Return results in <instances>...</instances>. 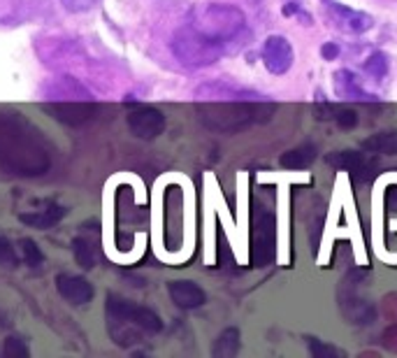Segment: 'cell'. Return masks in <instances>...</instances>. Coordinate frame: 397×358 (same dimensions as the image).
Instances as JSON below:
<instances>
[{
  "label": "cell",
  "mask_w": 397,
  "mask_h": 358,
  "mask_svg": "<svg viewBox=\"0 0 397 358\" xmlns=\"http://www.w3.org/2000/svg\"><path fill=\"white\" fill-rule=\"evenodd\" d=\"M247 35V16L237 7L212 3L193 10L177 28L172 52L189 68H205L237 52Z\"/></svg>",
  "instance_id": "1"
},
{
  "label": "cell",
  "mask_w": 397,
  "mask_h": 358,
  "mask_svg": "<svg viewBox=\"0 0 397 358\" xmlns=\"http://www.w3.org/2000/svg\"><path fill=\"white\" fill-rule=\"evenodd\" d=\"M0 168L19 177H40L52 168V147L23 114H0Z\"/></svg>",
  "instance_id": "2"
},
{
  "label": "cell",
  "mask_w": 397,
  "mask_h": 358,
  "mask_svg": "<svg viewBox=\"0 0 397 358\" xmlns=\"http://www.w3.org/2000/svg\"><path fill=\"white\" fill-rule=\"evenodd\" d=\"M200 121L209 130L218 133H240L251 128L253 123L269 121L274 114V103L258 101L244 94L240 101L237 98H228V101H205L196 105Z\"/></svg>",
  "instance_id": "3"
},
{
  "label": "cell",
  "mask_w": 397,
  "mask_h": 358,
  "mask_svg": "<svg viewBox=\"0 0 397 358\" xmlns=\"http://www.w3.org/2000/svg\"><path fill=\"white\" fill-rule=\"evenodd\" d=\"M107 319H119V321H128L133 326H138L140 330H145L147 335H154V332L163 330V321H160V316L149 310V307H142V305H135L130 301H125L121 296H107Z\"/></svg>",
  "instance_id": "4"
},
{
  "label": "cell",
  "mask_w": 397,
  "mask_h": 358,
  "mask_svg": "<svg viewBox=\"0 0 397 358\" xmlns=\"http://www.w3.org/2000/svg\"><path fill=\"white\" fill-rule=\"evenodd\" d=\"M276 247V223L272 210H267L263 205H256L253 212V263L258 268L272 263Z\"/></svg>",
  "instance_id": "5"
},
{
  "label": "cell",
  "mask_w": 397,
  "mask_h": 358,
  "mask_svg": "<svg viewBox=\"0 0 397 358\" xmlns=\"http://www.w3.org/2000/svg\"><path fill=\"white\" fill-rule=\"evenodd\" d=\"M325 163L332 165L337 170H344V172H351L356 179L362 181H369L374 179V174L379 172V161L374 158V154L369 152H330L325 156Z\"/></svg>",
  "instance_id": "6"
},
{
  "label": "cell",
  "mask_w": 397,
  "mask_h": 358,
  "mask_svg": "<svg viewBox=\"0 0 397 358\" xmlns=\"http://www.w3.org/2000/svg\"><path fill=\"white\" fill-rule=\"evenodd\" d=\"M125 121H128L133 135L140 140H154L165 130V114L149 105L133 107L128 116H125Z\"/></svg>",
  "instance_id": "7"
},
{
  "label": "cell",
  "mask_w": 397,
  "mask_h": 358,
  "mask_svg": "<svg viewBox=\"0 0 397 358\" xmlns=\"http://www.w3.org/2000/svg\"><path fill=\"white\" fill-rule=\"evenodd\" d=\"M295 61L293 47L284 35H272L263 45V63L272 74H286Z\"/></svg>",
  "instance_id": "8"
},
{
  "label": "cell",
  "mask_w": 397,
  "mask_h": 358,
  "mask_svg": "<svg viewBox=\"0 0 397 358\" xmlns=\"http://www.w3.org/2000/svg\"><path fill=\"white\" fill-rule=\"evenodd\" d=\"M342 314L349 319L351 323H356V326H369L371 321H374L376 310L371 307L367 301H360L356 296V284H351V281L344 279L342 284Z\"/></svg>",
  "instance_id": "9"
},
{
  "label": "cell",
  "mask_w": 397,
  "mask_h": 358,
  "mask_svg": "<svg viewBox=\"0 0 397 358\" xmlns=\"http://www.w3.org/2000/svg\"><path fill=\"white\" fill-rule=\"evenodd\" d=\"M56 291L72 305H86L96 296V289L91 286V281L79 277V274H58Z\"/></svg>",
  "instance_id": "10"
},
{
  "label": "cell",
  "mask_w": 397,
  "mask_h": 358,
  "mask_svg": "<svg viewBox=\"0 0 397 358\" xmlns=\"http://www.w3.org/2000/svg\"><path fill=\"white\" fill-rule=\"evenodd\" d=\"M328 3V10H330L335 23L344 30L349 33H367L371 26H374V19L367 14V12H358V10H351V7L335 3V0H325Z\"/></svg>",
  "instance_id": "11"
},
{
  "label": "cell",
  "mask_w": 397,
  "mask_h": 358,
  "mask_svg": "<svg viewBox=\"0 0 397 358\" xmlns=\"http://www.w3.org/2000/svg\"><path fill=\"white\" fill-rule=\"evenodd\" d=\"M45 110L54 116L56 121L67 123V126H82L93 119L96 114V105L91 103H49Z\"/></svg>",
  "instance_id": "12"
},
{
  "label": "cell",
  "mask_w": 397,
  "mask_h": 358,
  "mask_svg": "<svg viewBox=\"0 0 397 358\" xmlns=\"http://www.w3.org/2000/svg\"><path fill=\"white\" fill-rule=\"evenodd\" d=\"M167 293H170L172 303L177 307H181V310H198V307H202L207 301L205 291L191 279L170 281V284H167Z\"/></svg>",
  "instance_id": "13"
},
{
  "label": "cell",
  "mask_w": 397,
  "mask_h": 358,
  "mask_svg": "<svg viewBox=\"0 0 397 358\" xmlns=\"http://www.w3.org/2000/svg\"><path fill=\"white\" fill-rule=\"evenodd\" d=\"M335 89H337V96L344 98V101H353V103H362V105L379 103L376 96L367 94V91L360 86L358 77L351 70H340L335 74Z\"/></svg>",
  "instance_id": "14"
},
{
  "label": "cell",
  "mask_w": 397,
  "mask_h": 358,
  "mask_svg": "<svg viewBox=\"0 0 397 358\" xmlns=\"http://www.w3.org/2000/svg\"><path fill=\"white\" fill-rule=\"evenodd\" d=\"M360 149H365L369 154H384V156H397V130H384L374 133V135L365 138L360 142Z\"/></svg>",
  "instance_id": "15"
},
{
  "label": "cell",
  "mask_w": 397,
  "mask_h": 358,
  "mask_svg": "<svg viewBox=\"0 0 397 358\" xmlns=\"http://www.w3.org/2000/svg\"><path fill=\"white\" fill-rule=\"evenodd\" d=\"M316 154H318L316 145L295 147V149H291V152H286L281 158H279V165L286 170H305L316 161Z\"/></svg>",
  "instance_id": "16"
},
{
  "label": "cell",
  "mask_w": 397,
  "mask_h": 358,
  "mask_svg": "<svg viewBox=\"0 0 397 358\" xmlns=\"http://www.w3.org/2000/svg\"><path fill=\"white\" fill-rule=\"evenodd\" d=\"M63 214L65 210L61 205H49L47 210H42V212H33V214H19V221L21 223H26V226L30 228H40V230H45V228H52L54 223H58L63 219Z\"/></svg>",
  "instance_id": "17"
},
{
  "label": "cell",
  "mask_w": 397,
  "mask_h": 358,
  "mask_svg": "<svg viewBox=\"0 0 397 358\" xmlns=\"http://www.w3.org/2000/svg\"><path fill=\"white\" fill-rule=\"evenodd\" d=\"M240 330L237 328H225L221 335L216 337V342L212 347V354L214 358H235L240 352Z\"/></svg>",
  "instance_id": "18"
},
{
  "label": "cell",
  "mask_w": 397,
  "mask_h": 358,
  "mask_svg": "<svg viewBox=\"0 0 397 358\" xmlns=\"http://www.w3.org/2000/svg\"><path fill=\"white\" fill-rule=\"evenodd\" d=\"M72 254H74V261L77 265H82L84 270H93L98 263V256H96V247H93L91 240L86 237H74L72 240Z\"/></svg>",
  "instance_id": "19"
},
{
  "label": "cell",
  "mask_w": 397,
  "mask_h": 358,
  "mask_svg": "<svg viewBox=\"0 0 397 358\" xmlns=\"http://www.w3.org/2000/svg\"><path fill=\"white\" fill-rule=\"evenodd\" d=\"M362 70H365V72L369 74V77H374V79L386 77V72H388V56H386L384 52L369 54L367 61L362 63Z\"/></svg>",
  "instance_id": "20"
},
{
  "label": "cell",
  "mask_w": 397,
  "mask_h": 358,
  "mask_svg": "<svg viewBox=\"0 0 397 358\" xmlns=\"http://www.w3.org/2000/svg\"><path fill=\"white\" fill-rule=\"evenodd\" d=\"M19 252L23 256V261H26V265H30V268H40V265L45 263V254L40 252V247L33 242L30 237L19 240Z\"/></svg>",
  "instance_id": "21"
},
{
  "label": "cell",
  "mask_w": 397,
  "mask_h": 358,
  "mask_svg": "<svg viewBox=\"0 0 397 358\" xmlns=\"http://www.w3.org/2000/svg\"><path fill=\"white\" fill-rule=\"evenodd\" d=\"M307 347H309V354L314 358H344L346 356L344 352H340V349H335L330 345H323L316 337H307Z\"/></svg>",
  "instance_id": "22"
},
{
  "label": "cell",
  "mask_w": 397,
  "mask_h": 358,
  "mask_svg": "<svg viewBox=\"0 0 397 358\" xmlns=\"http://www.w3.org/2000/svg\"><path fill=\"white\" fill-rule=\"evenodd\" d=\"M3 356L5 358H28L30 352H28V347L23 345V340L21 337H7L5 340V345H3Z\"/></svg>",
  "instance_id": "23"
},
{
  "label": "cell",
  "mask_w": 397,
  "mask_h": 358,
  "mask_svg": "<svg viewBox=\"0 0 397 358\" xmlns=\"http://www.w3.org/2000/svg\"><path fill=\"white\" fill-rule=\"evenodd\" d=\"M19 263V256H16L12 242L7 237L0 235V265H7V268H14Z\"/></svg>",
  "instance_id": "24"
},
{
  "label": "cell",
  "mask_w": 397,
  "mask_h": 358,
  "mask_svg": "<svg viewBox=\"0 0 397 358\" xmlns=\"http://www.w3.org/2000/svg\"><path fill=\"white\" fill-rule=\"evenodd\" d=\"M335 121H337V126L344 128V130H349V128H356V123H358V116L353 110H346V107H342V110H335Z\"/></svg>",
  "instance_id": "25"
},
{
  "label": "cell",
  "mask_w": 397,
  "mask_h": 358,
  "mask_svg": "<svg viewBox=\"0 0 397 358\" xmlns=\"http://www.w3.org/2000/svg\"><path fill=\"white\" fill-rule=\"evenodd\" d=\"M100 3V0H61V5L67 12H89Z\"/></svg>",
  "instance_id": "26"
},
{
  "label": "cell",
  "mask_w": 397,
  "mask_h": 358,
  "mask_svg": "<svg viewBox=\"0 0 397 358\" xmlns=\"http://www.w3.org/2000/svg\"><path fill=\"white\" fill-rule=\"evenodd\" d=\"M381 347L388 349L391 354H397V323H393V326H388V328L381 332Z\"/></svg>",
  "instance_id": "27"
},
{
  "label": "cell",
  "mask_w": 397,
  "mask_h": 358,
  "mask_svg": "<svg viewBox=\"0 0 397 358\" xmlns=\"http://www.w3.org/2000/svg\"><path fill=\"white\" fill-rule=\"evenodd\" d=\"M381 312L386 319H391L397 323V293H388L384 296V301H381Z\"/></svg>",
  "instance_id": "28"
},
{
  "label": "cell",
  "mask_w": 397,
  "mask_h": 358,
  "mask_svg": "<svg viewBox=\"0 0 397 358\" xmlns=\"http://www.w3.org/2000/svg\"><path fill=\"white\" fill-rule=\"evenodd\" d=\"M320 54H323L325 61H335V58L340 56V45H337V43H325L323 49H320Z\"/></svg>",
  "instance_id": "29"
}]
</instances>
